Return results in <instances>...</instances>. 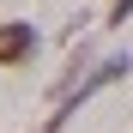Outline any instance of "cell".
<instances>
[{
	"mask_svg": "<svg viewBox=\"0 0 133 133\" xmlns=\"http://www.w3.org/2000/svg\"><path fill=\"white\" fill-rule=\"evenodd\" d=\"M127 73H133V55H109V61H97L91 73H85V79L73 85V91H66V97L55 103V115H42V127H36V133H66V121H73L85 103H91L97 91H109V85H121Z\"/></svg>",
	"mask_w": 133,
	"mask_h": 133,
	"instance_id": "6da1fadb",
	"label": "cell"
},
{
	"mask_svg": "<svg viewBox=\"0 0 133 133\" xmlns=\"http://www.w3.org/2000/svg\"><path fill=\"white\" fill-rule=\"evenodd\" d=\"M36 49H42V30L30 18H6L0 24V66H24Z\"/></svg>",
	"mask_w": 133,
	"mask_h": 133,
	"instance_id": "7a4b0ae2",
	"label": "cell"
},
{
	"mask_svg": "<svg viewBox=\"0 0 133 133\" xmlns=\"http://www.w3.org/2000/svg\"><path fill=\"white\" fill-rule=\"evenodd\" d=\"M133 18V0H109V12H103V24H127Z\"/></svg>",
	"mask_w": 133,
	"mask_h": 133,
	"instance_id": "3957f363",
	"label": "cell"
}]
</instances>
